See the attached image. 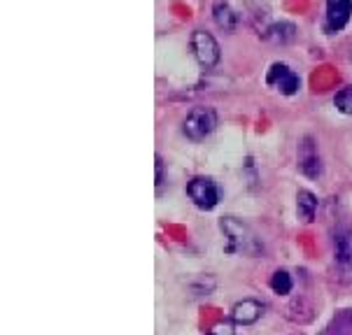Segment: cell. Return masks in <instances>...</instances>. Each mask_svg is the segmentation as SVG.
Here are the masks:
<instances>
[{"label":"cell","instance_id":"obj_1","mask_svg":"<svg viewBox=\"0 0 352 335\" xmlns=\"http://www.w3.org/2000/svg\"><path fill=\"white\" fill-rule=\"evenodd\" d=\"M217 128V112L212 107H194L187 117H184L182 130L187 135V140L203 142L208 135H212V130Z\"/></svg>","mask_w":352,"mask_h":335},{"label":"cell","instance_id":"obj_2","mask_svg":"<svg viewBox=\"0 0 352 335\" xmlns=\"http://www.w3.org/2000/svg\"><path fill=\"white\" fill-rule=\"evenodd\" d=\"M189 47H192V54L196 58V63L201 65L203 70H210L214 65L219 63V45L217 40L212 38L208 31H199L192 33V38H189Z\"/></svg>","mask_w":352,"mask_h":335},{"label":"cell","instance_id":"obj_3","mask_svg":"<svg viewBox=\"0 0 352 335\" xmlns=\"http://www.w3.org/2000/svg\"><path fill=\"white\" fill-rule=\"evenodd\" d=\"M296 165H299V172L303 177L308 179H318L322 175V157H320V149L315 137H301L299 147H296Z\"/></svg>","mask_w":352,"mask_h":335},{"label":"cell","instance_id":"obj_4","mask_svg":"<svg viewBox=\"0 0 352 335\" xmlns=\"http://www.w3.org/2000/svg\"><path fill=\"white\" fill-rule=\"evenodd\" d=\"M187 194L194 205L199 209H206V212L208 209H214L219 203V187L210 177H203V175L192 177L187 184Z\"/></svg>","mask_w":352,"mask_h":335},{"label":"cell","instance_id":"obj_5","mask_svg":"<svg viewBox=\"0 0 352 335\" xmlns=\"http://www.w3.org/2000/svg\"><path fill=\"white\" fill-rule=\"evenodd\" d=\"M266 84L283 95H294L301 89V77L287 63H273L266 73Z\"/></svg>","mask_w":352,"mask_h":335},{"label":"cell","instance_id":"obj_6","mask_svg":"<svg viewBox=\"0 0 352 335\" xmlns=\"http://www.w3.org/2000/svg\"><path fill=\"white\" fill-rule=\"evenodd\" d=\"M352 19V0H327L324 8V33L336 35L345 31Z\"/></svg>","mask_w":352,"mask_h":335},{"label":"cell","instance_id":"obj_7","mask_svg":"<svg viewBox=\"0 0 352 335\" xmlns=\"http://www.w3.org/2000/svg\"><path fill=\"white\" fill-rule=\"evenodd\" d=\"M333 256L341 266L343 273L352 275V229L350 226H338L333 231Z\"/></svg>","mask_w":352,"mask_h":335},{"label":"cell","instance_id":"obj_8","mask_svg":"<svg viewBox=\"0 0 352 335\" xmlns=\"http://www.w3.org/2000/svg\"><path fill=\"white\" fill-rule=\"evenodd\" d=\"M294 38H296V23H292L287 19L268 23L264 31V40L273 42V45H289V42H294Z\"/></svg>","mask_w":352,"mask_h":335},{"label":"cell","instance_id":"obj_9","mask_svg":"<svg viewBox=\"0 0 352 335\" xmlns=\"http://www.w3.org/2000/svg\"><path fill=\"white\" fill-rule=\"evenodd\" d=\"M219 226H222L224 235L229 238L231 242V249H248V238L250 233L245 229V224L243 221H238L234 217H222V221H219Z\"/></svg>","mask_w":352,"mask_h":335},{"label":"cell","instance_id":"obj_10","mask_svg":"<svg viewBox=\"0 0 352 335\" xmlns=\"http://www.w3.org/2000/svg\"><path fill=\"white\" fill-rule=\"evenodd\" d=\"M264 312H266V308L259 301H254V298H245V301L236 303L234 312H231V319H234L236 324L248 326V324H254V321L259 319Z\"/></svg>","mask_w":352,"mask_h":335},{"label":"cell","instance_id":"obj_11","mask_svg":"<svg viewBox=\"0 0 352 335\" xmlns=\"http://www.w3.org/2000/svg\"><path fill=\"white\" fill-rule=\"evenodd\" d=\"M212 21L217 23V28L224 33H234L238 28V14L226 0H217V3L212 5Z\"/></svg>","mask_w":352,"mask_h":335},{"label":"cell","instance_id":"obj_12","mask_svg":"<svg viewBox=\"0 0 352 335\" xmlns=\"http://www.w3.org/2000/svg\"><path fill=\"white\" fill-rule=\"evenodd\" d=\"M315 212H318V198L310 191H299L296 194V217L301 224H313Z\"/></svg>","mask_w":352,"mask_h":335},{"label":"cell","instance_id":"obj_13","mask_svg":"<svg viewBox=\"0 0 352 335\" xmlns=\"http://www.w3.org/2000/svg\"><path fill=\"white\" fill-rule=\"evenodd\" d=\"M292 286H294V282H292V275L287 270H276L271 277V289L278 293V296H287V293L292 291Z\"/></svg>","mask_w":352,"mask_h":335},{"label":"cell","instance_id":"obj_14","mask_svg":"<svg viewBox=\"0 0 352 335\" xmlns=\"http://www.w3.org/2000/svg\"><path fill=\"white\" fill-rule=\"evenodd\" d=\"M333 105H336L338 112H343V115L352 117V84L343 86L341 91L333 95Z\"/></svg>","mask_w":352,"mask_h":335},{"label":"cell","instance_id":"obj_15","mask_svg":"<svg viewBox=\"0 0 352 335\" xmlns=\"http://www.w3.org/2000/svg\"><path fill=\"white\" fill-rule=\"evenodd\" d=\"M154 170H157V194H161V191H164V177H166V168L161 157L154 159Z\"/></svg>","mask_w":352,"mask_h":335},{"label":"cell","instance_id":"obj_16","mask_svg":"<svg viewBox=\"0 0 352 335\" xmlns=\"http://www.w3.org/2000/svg\"><path fill=\"white\" fill-rule=\"evenodd\" d=\"M206 335H234V326H231L229 321H219V324H214Z\"/></svg>","mask_w":352,"mask_h":335}]
</instances>
